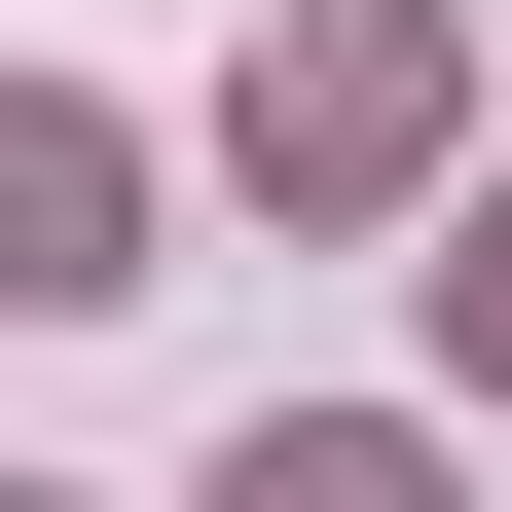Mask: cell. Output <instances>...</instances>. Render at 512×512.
<instances>
[{"mask_svg": "<svg viewBox=\"0 0 512 512\" xmlns=\"http://www.w3.org/2000/svg\"><path fill=\"white\" fill-rule=\"evenodd\" d=\"M220 512H439V476H403V439H256Z\"/></svg>", "mask_w": 512, "mask_h": 512, "instance_id": "6da1fadb", "label": "cell"}]
</instances>
